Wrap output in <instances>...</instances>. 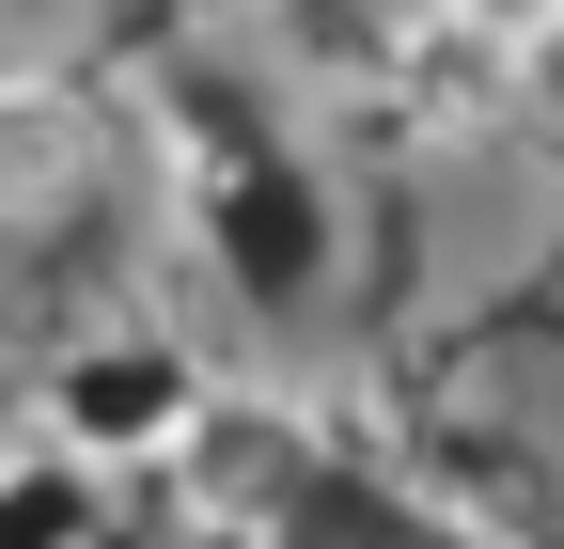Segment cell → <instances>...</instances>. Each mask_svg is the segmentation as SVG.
<instances>
[{"label":"cell","instance_id":"3","mask_svg":"<svg viewBox=\"0 0 564 549\" xmlns=\"http://www.w3.org/2000/svg\"><path fill=\"white\" fill-rule=\"evenodd\" d=\"M188 204H204V236L236 251V283H267V299H299V283H314V251H329V220L299 204V173H267L251 142H220V173H204Z\"/></svg>","mask_w":564,"mask_h":549},{"label":"cell","instance_id":"5","mask_svg":"<svg viewBox=\"0 0 564 549\" xmlns=\"http://www.w3.org/2000/svg\"><path fill=\"white\" fill-rule=\"evenodd\" d=\"M0 549H95V455H63V440L0 455Z\"/></svg>","mask_w":564,"mask_h":549},{"label":"cell","instance_id":"1","mask_svg":"<svg viewBox=\"0 0 564 549\" xmlns=\"http://www.w3.org/2000/svg\"><path fill=\"white\" fill-rule=\"evenodd\" d=\"M314 424L282 392H220L204 377V408H188V440L158 455V487L188 503V534H220V549H282V518L314 503Z\"/></svg>","mask_w":564,"mask_h":549},{"label":"cell","instance_id":"6","mask_svg":"<svg viewBox=\"0 0 564 549\" xmlns=\"http://www.w3.org/2000/svg\"><path fill=\"white\" fill-rule=\"evenodd\" d=\"M63 173H79V110L63 95H0V220L63 204Z\"/></svg>","mask_w":564,"mask_h":549},{"label":"cell","instance_id":"2","mask_svg":"<svg viewBox=\"0 0 564 549\" xmlns=\"http://www.w3.org/2000/svg\"><path fill=\"white\" fill-rule=\"evenodd\" d=\"M204 408V362L173 330H79V346L47 362V440L95 455V471H158Z\"/></svg>","mask_w":564,"mask_h":549},{"label":"cell","instance_id":"4","mask_svg":"<svg viewBox=\"0 0 564 549\" xmlns=\"http://www.w3.org/2000/svg\"><path fill=\"white\" fill-rule=\"evenodd\" d=\"M502 79H518V63L486 47L470 17H423V32L392 47V110H408V126H440V142H455V126H486V110H502Z\"/></svg>","mask_w":564,"mask_h":549},{"label":"cell","instance_id":"7","mask_svg":"<svg viewBox=\"0 0 564 549\" xmlns=\"http://www.w3.org/2000/svg\"><path fill=\"white\" fill-rule=\"evenodd\" d=\"M440 17H470L502 63H533V47H564V0H440Z\"/></svg>","mask_w":564,"mask_h":549}]
</instances>
